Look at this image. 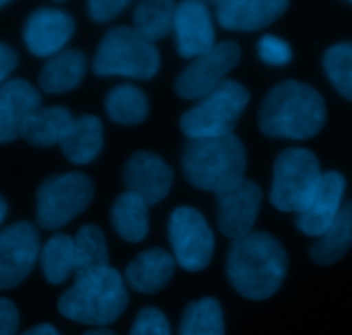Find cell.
<instances>
[{"instance_id":"1","label":"cell","mask_w":352,"mask_h":335,"mask_svg":"<svg viewBox=\"0 0 352 335\" xmlns=\"http://www.w3.org/2000/svg\"><path fill=\"white\" fill-rule=\"evenodd\" d=\"M289 258L284 246L268 233H251L234 241L227 255V277L241 296L265 301L287 277Z\"/></svg>"},{"instance_id":"2","label":"cell","mask_w":352,"mask_h":335,"mask_svg":"<svg viewBox=\"0 0 352 335\" xmlns=\"http://www.w3.org/2000/svg\"><path fill=\"white\" fill-rule=\"evenodd\" d=\"M258 119L265 136L309 140L325 126V100L306 83L287 79L268 91Z\"/></svg>"},{"instance_id":"3","label":"cell","mask_w":352,"mask_h":335,"mask_svg":"<svg viewBox=\"0 0 352 335\" xmlns=\"http://www.w3.org/2000/svg\"><path fill=\"white\" fill-rule=\"evenodd\" d=\"M129 305L126 282L112 267L76 272L74 284L58 299V312L81 325L105 329Z\"/></svg>"},{"instance_id":"4","label":"cell","mask_w":352,"mask_h":335,"mask_svg":"<svg viewBox=\"0 0 352 335\" xmlns=\"http://www.w3.org/2000/svg\"><path fill=\"white\" fill-rule=\"evenodd\" d=\"M246 148L236 134L222 138L188 140L182 151V172L195 188L203 191H229L246 174Z\"/></svg>"},{"instance_id":"5","label":"cell","mask_w":352,"mask_h":335,"mask_svg":"<svg viewBox=\"0 0 352 335\" xmlns=\"http://www.w3.org/2000/svg\"><path fill=\"white\" fill-rule=\"evenodd\" d=\"M160 69L158 48L134 31L116 26L102 38L93 61L96 76H122L131 79H151Z\"/></svg>"},{"instance_id":"6","label":"cell","mask_w":352,"mask_h":335,"mask_svg":"<svg viewBox=\"0 0 352 335\" xmlns=\"http://www.w3.org/2000/svg\"><path fill=\"white\" fill-rule=\"evenodd\" d=\"M250 103V91L234 79H223L181 117L188 140L222 138L232 134Z\"/></svg>"},{"instance_id":"7","label":"cell","mask_w":352,"mask_h":335,"mask_svg":"<svg viewBox=\"0 0 352 335\" xmlns=\"http://www.w3.org/2000/svg\"><path fill=\"white\" fill-rule=\"evenodd\" d=\"M320 162L306 148H287L274 165L270 202L280 212L299 213L313 198L322 181Z\"/></svg>"},{"instance_id":"8","label":"cell","mask_w":352,"mask_h":335,"mask_svg":"<svg viewBox=\"0 0 352 335\" xmlns=\"http://www.w3.org/2000/svg\"><path fill=\"white\" fill-rule=\"evenodd\" d=\"M95 184L81 172L52 175L38 188L36 222L41 229L57 230L81 215L91 203Z\"/></svg>"},{"instance_id":"9","label":"cell","mask_w":352,"mask_h":335,"mask_svg":"<svg viewBox=\"0 0 352 335\" xmlns=\"http://www.w3.org/2000/svg\"><path fill=\"white\" fill-rule=\"evenodd\" d=\"M168 239L174 258L188 272H201L215 251V236L205 217L191 206L174 210L168 220Z\"/></svg>"},{"instance_id":"10","label":"cell","mask_w":352,"mask_h":335,"mask_svg":"<svg viewBox=\"0 0 352 335\" xmlns=\"http://www.w3.org/2000/svg\"><path fill=\"white\" fill-rule=\"evenodd\" d=\"M241 61V47L236 41L217 43L208 54L195 58L175 79V91L181 98L198 100L208 95L223 81Z\"/></svg>"},{"instance_id":"11","label":"cell","mask_w":352,"mask_h":335,"mask_svg":"<svg viewBox=\"0 0 352 335\" xmlns=\"http://www.w3.org/2000/svg\"><path fill=\"white\" fill-rule=\"evenodd\" d=\"M40 236L28 222H17L0 233V291L19 285L40 258Z\"/></svg>"},{"instance_id":"12","label":"cell","mask_w":352,"mask_h":335,"mask_svg":"<svg viewBox=\"0 0 352 335\" xmlns=\"http://www.w3.org/2000/svg\"><path fill=\"white\" fill-rule=\"evenodd\" d=\"M261 198L260 186L250 179L217 195V222L223 236L232 241L250 236L260 213Z\"/></svg>"},{"instance_id":"13","label":"cell","mask_w":352,"mask_h":335,"mask_svg":"<svg viewBox=\"0 0 352 335\" xmlns=\"http://www.w3.org/2000/svg\"><path fill=\"white\" fill-rule=\"evenodd\" d=\"M74 30L76 23L71 14L60 9L41 7L28 17L23 40L28 50L36 57H54L64 50Z\"/></svg>"},{"instance_id":"14","label":"cell","mask_w":352,"mask_h":335,"mask_svg":"<svg viewBox=\"0 0 352 335\" xmlns=\"http://www.w3.org/2000/svg\"><path fill=\"white\" fill-rule=\"evenodd\" d=\"M122 181L127 191L141 196L148 205H157L170 193L174 171L170 165L151 151H136L126 162Z\"/></svg>"},{"instance_id":"15","label":"cell","mask_w":352,"mask_h":335,"mask_svg":"<svg viewBox=\"0 0 352 335\" xmlns=\"http://www.w3.org/2000/svg\"><path fill=\"white\" fill-rule=\"evenodd\" d=\"M344 193L346 177L337 171L325 172L313 198L296 217L298 229L306 236L322 237L342 210Z\"/></svg>"},{"instance_id":"16","label":"cell","mask_w":352,"mask_h":335,"mask_svg":"<svg viewBox=\"0 0 352 335\" xmlns=\"http://www.w3.org/2000/svg\"><path fill=\"white\" fill-rule=\"evenodd\" d=\"M175 47L181 57L198 58L215 47V30L208 7L203 2H181L174 21Z\"/></svg>"},{"instance_id":"17","label":"cell","mask_w":352,"mask_h":335,"mask_svg":"<svg viewBox=\"0 0 352 335\" xmlns=\"http://www.w3.org/2000/svg\"><path fill=\"white\" fill-rule=\"evenodd\" d=\"M41 107V95L26 79H10L0 88V143L21 136L24 122Z\"/></svg>"},{"instance_id":"18","label":"cell","mask_w":352,"mask_h":335,"mask_svg":"<svg viewBox=\"0 0 352 335\" xmlns=\"http://www.w3.org/2000/svg\"><path fill=\"white\" fill-rule=\"evenodd\" d=\"M217 19L230 31H258L270 26L287 10L284 0H222L217 2Z\"/></svg>"},{"instance_id":"19","label":"cell","mask_w":352,"mask_h":335,"mask_svg":"<svg viewBox=\"0 0 352 335\" xmlns=\"http://www.w3.org/2000/svg\"><path fill=\"white\" fill-rule=\"evenodd\" d=\"M175 258L160 248L138 255L126 268V281L141 294H155L168 285L175 274Z\"/></svg>"},{"instance_id":"20","label":"cell","mask_w":352,"mask_h":335,"mask_svg":"<svg viewBox=\"0 0 352 335\" xmlns=\"http://www.w3.org/2000/svg\"><path fill=\"white\" fill-rule=\"evenodd\" d=\"M88 61L81 50H62L41 67L38 83L45 93L62 95L78 88L85 78Z\"/></svg>"},{"instance_id":"21","label":"cell","mask_w":352,"mask_h":335,"mask_svg":"<svg viewBox=\"0 0 352 335\" xmlns=\"http://www.w3.org/2000/svg\"><path fill=\"white\" fill-rule=\"evenodd\" d=\"M58 147L62 155L74 165H86L93 162L103 148L102 120L88 114L76 117Z\"/></svg>"},{"instance_id":"22","label":"cell","mask_w":352,"mask_h":335,"mask_svg":"<svg viewBox=\"0 0 352 335\" xmlns=\"http://www.w3.org/2000/svg\"><path fill=\"white\" fill-rule=\"evenodd\" d=\"M74 119L65 107H40L24 122L21 138L38 148L60 144Z\"/></svg>"},{"instance_id":"23","label":"cell","mask_w":352,"mask_h":335,"mask_svg":"<svg viewBox=\"0 0 352 335\" xmlns=\"http://www.w3.org/2000/svg\"><path fill=\"white\" fill-rule=\"evenodd\" d=\"M148 203L141 196L126 191L113 202L110 210V220L116 233L127 243H140L148 236L150 217Z\"/></svg>"},{"instance_id":"24","label":"cell","mask_w":352,"mask_h":335,"mask_svg":"<svg viewBox=\"0 0 352 335\" xmlns=\"http://www.w3.org/2000/svg\"><path fill=\"white\" fill-rule=\"evenodd\" d=\"M352 248V199L342 206L337 219L311 248V258L318 265L339 261Z\"/></svg>"},{"instance_id":"25","label":"cell","mask_w":352,"mask_h":335,"mask_svg":"<svg viewBox=\"0 0 352 335\" xmlns=\"http://www.w3.org/2000/svg\"><path fill=\"white\" fill-rule=\"evenodd\" d=\"M40 265L45 279L50 284H64L72 274L76 275V253L74 239L67 234L57 233L47 241L40 253Z\"/></svg>"},{"instance_id":"26","label":"cell","mask_w":352,"mask_h":335,"mask_svg":"<svg viewBox=\"0 0 352 335\" xmlns=\"http://www.w3.org/2000/svg\"><path fill=\"white\" fill-rule=\"evenodd\" d=\"M107 116L117 124L136 126L148 117L150 103L143 89L134 85H119L105 96Z\"/></svg>"},{"instance_id":"27","label":"cell","mask_w":352,"mask_h":335,"mask_svg":"<svg viewBox=\"0 0 352 335\" xmlns=\"http://www.w3.org/2000/svg\"><path fill=\"white\" fill-rule=\"evenodd\" d=\"M175 10V3L168 0L140 2L133 14L134 31L150 43L162 40L174 30Z\"/></svg>"},{"instance_id":"28","label":"cell","mask_w":352,"mask_h":335,"mask_svg":"<svg viewBox=\"0 0 352 335\" xmlns=\"http://www.w3.org/2000/svg\"><path fill=\"white\" fill-rule=\"evenodd\" d=\"M179 335H226L220 303L215 298L192 301L182 315Z\"/></svg>"},{"instance_id":"29","label":"cell","mask_w":352,"mask_h":335,"mask_svg":"<svg viewBox=\"0 0 352 335\" xmlns=\"http://www.w3.org/2000/svg\"><path fill=\"white\" fill-rule=\"evenodd\" d=\"M74 253L78 272L110 267L105 234L98 226L86 224L78 230L74 237Z\"/></svg>"},{"instance_id":"30","label":"cell","mask_w":352,"mask_h":335,"mask_svg":"<svg viewBox=\"0 0 352 335\" xmlns=\"http://www.w3.org/2000/svg\"><path fill=\"white\" fill-rule=\"evenodd\" d=\"M323 67L333 88L352 100V43H339L330 47L323 55Z\"/></svg>"},{"instance_id":"31","label":"cell","mask_w":352,"mask_h":335,"mask_svg":"<svg viewBox=\"0 0 352 335\" xmlns=\"http://www.w3.org/2000/svg\"><path fill=\"white\" fill-rule=\"evenodd\" d=\"M258 57L268 65H275L280 67L291 62L292 58V48L282 38L275 36V34H265L258 41Z\"/></svg>"},{"instance_id":"32","label":"cell","mask_w":352,"mask_h":335,"mask_svg":"<svg viewBox=\"0 0 352 335\" xmlns=\"http://www.w3.org/2000/svg\"><path fill=\"white\" fill-rule=\"evenodd\" d=\"M129 335H172L167 316L157 308H144L138 313Z\"/></svg>"},{"instance_id":"33","label":"cell","mask_w":352,"mask_h":335,"mask_svg":"<svg viewBox=\"0 0 352 335\" xmlns=\"http://www.w3.org/2000/svg\"><path fill=\"white\" fill-rule=\"evenodd\" d=\"M129 7L126 0H91L88 2V12L96 23H107L122 14Z\"/></svg>"},{"instance_id":"34","label":"cell","mask_w":352,"mask_h":335,"mask_svg":"<svg viewBox=\"0 0 352 335\" xmlns=\"http://www.w3.org/2000/svg\"><path fill=\"white\" fill-rule=\"evenodd\" d=\"M19 327V312L9 299L0 298V335H16Z\"/></svg>"},{"instance_id":"35","label":"cell","mask_w":352,"mask_h":335,"mask_svg":"<svg viewBox=\"0 0 352 335\" xmlns=\"http://www.w3.org/2000/svg\"><path fill=\"white\" fill-rule=\"evenodd\" d=\"M17 64H19V57H17L16 50L9 45L0 43V88L6 85V79L17 67Z\"/></svg>"},{"instance_id":"36","label":"cell","mask_w":352,"mask_h":335,"mask_svg":"<svg viewBox=\"0 0 352 335\" xmlns=\"http://www.w3.org/2000/svg\"><path fill=\"white\" fill-rule=\"evenodd\" d=\"M21 335H60V334L55 330V327L48 325V323H41V325L33 327V329L26 330V332Z\"/></svg>"},{"instance_id":"37","label":"cell","mask_w":352,"mask_h":335,"mask_svg":"<svg viewBox=\"0 0 352 335\" xmlns=\"http://www.w3.org/2000/svg\"><path fill=\"white\" fill-rule=\"evenodd\" d=\"M82 335H117V334L110 329H93V330H88V332Z\"/></svg>"},{"instance_id":"38","label":"cell","mask_w":352,"mask_h":335,"mask_svg":"<svg viewBox=\"0 0 352 335\" xmlns=\"http://www.w3.org/2000/svg\"><path fill=\"white\" fill-rule=\"evenodd\" d=\"M6 215H7V203H6V199H3L2 196H0V224L3 222Z\"/></svg>"},{"instance_id":"39","label":"cell","mask_w":352,"mask_h":335,"mask_svg":"<svg viewBox=\"0 0 352 335\" xmlns=\"http://www.w3.org/2000/svg\"><path fill=\"white\" fill-rule=\"evenodd\" d=\"M3 6H7V2H3V0H0V7H3Z\"/></svg>"},{"instance_id":"40","label":"cell","mask_w":352,"mask_h":335,"mask_svg":"<svg viewBox=\"0 0 352 335\" xmlns=\"http://www.w3.org/2000/svg\"><path fill=\"white\" fill-rule=\"evenodd\" d=\"M351 3H352V2H351Z\"/></svg>"}]
</instances>
